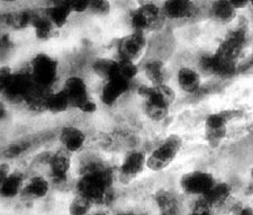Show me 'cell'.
Instances as JSON below:
<instances>
[{
    "label": "cell",
    "instance_id": "obj_40",
    "mask_svg": "<svg viewBox=\"0 0 253 215\" xmlns=\"http://www.w3.org/2000/svg\"><path fill=\"white\" fill-rule=\"evenodd\" d=\"M2 2H7V3H10V2H15L16 0H1Z\"/></svg>",
    "mask_w": 253,
    "mask_h": 215
},
{
    "label": "cell",
    "instance_id": "obj_17",
    "mask_svg": "<svg viewBox=\"0 0 253 215\" xmlns=\"http://www.w3.org/2000/svg\"><path fill=\"white\" fill-rule=\"evenodd\" d=\"M153 201L160 215H182L180 201L178 196L169 189H158L153 194Z\"/></svg>",
    "mask_w": 253,
    "mask_h": 215
},
{
    "label": "cell",
    "instance_id": "obj_35",
    "mask_svg": "<svg viewBox=\"0 0 253 215\" xmlns=\"http://www.w3.org/2000/svg\"><path fill=\"white\" fill-rule=\"evenodd\" d=\"M1 95H0V122H2L7 117V107L3 100L1 99Z\"/></svg>",
    "mask_w": 253,
    "mask_h": 215
},
{
    "label": "cell",
    "instance_id": "obj_14",
    "mask_svg": "<svg viewBox=\"0 0 253 215\" xmlns=\"http://www.w3.org/2000/svg\"><path fill=\"white\" fill-rule=\"evenodd\" d=\"M60 143L65 151L75 155L80 152L84 149L85 142H87V135L84 129H81L75 125H64L61 129L59 134Z\"/></svg>",
    "mask_w": 253,
    "mask_h": 215
},
{
    "label": "cell",
    "instance_id": "obj_28",
    "mask_svg": "<svg viewBox=\"0 0 253 215\" xmlns=\"http://www.w3.org/2000/svg\"><path fill=\"white\" fill-rule=\"evenodd\" d=\"M93 205L91 202L85 200L84 197L76 194L71 198L68 205L69 215H90L93 211Z\"/></svg>",
    "mask_w": 253,
    "mask_h": 215
},
{
    "label": "cell",
    "instance_id": "obj_20",
    "mask_svg": "<svg viewBox=\"0 0 253 215\" xmlns=\"http://www.w3.org/2000/svg\"><path fill=\"white\" fill-rule=\"evenodd\" d=\"M201 66L204 70L216 76L227 77L233 75L236 69V64L224 62L215 54L204 56L201 61Z\"/></svg>",
    "mask_w": 253,
    "mask_h": 215
},
{
    "label": "cell",
    "instance_id": "obj_30",
    "mask_svg": "<svg viewBox=\"0 0 253 215\" xmlns=\"http://www.w3.org/2000/svg\"><path fill=\"white\" fill-rule=\"evenodd\" d=\"M189 215H213V206L205 198H198L194 203Z\"/></svg>",
    "mask_w": 253,
    "mask_h": 215
},
{
    "label": "cell",
    "instance_id": "obj_2",
    "mask_svg": "<svg viewBox=\"0 0 253 215\" xmlns=\"http://www.w3.org/2000/svg\"><path fill=\"white\" fill-rule=\"evenodd\" d=\"M144 99V114L153 122L165 121L169 115L171 105L175 100V92L169 85H151L140 89Z\"/></svg>",
    "mask_w": 253,
    "mask_h": 215
},
{
    "label": "cell",
    "instance_id": "obj_34",
    "mask_svg": "<svg viewBox=\"0 0 253 215\" xmlns=\"http://www.w3.org/2000/svg\"><path fill=\"white\" fill-rule=\"evenodd\" d=\"M236 10H241L250 5V0H228Z\"/></svg>",
    "mask_w": 253,
    "mask_h": 215
},
{
    "label": "cell",
    "instance_id": "obj_36",
    "mask_svg": "<svg viewBox=\"0 0 253 215\" xmlns=\"http://www.w3.org/2000/svg\"><path fill=\"white\" fill-rule=\"evenodd\" d=\"M70 0H51V5H67L69 6Z\"/></svg>",
    "mask_w": 253,
    "mask_h": 215
},
{
    "label": "cell",
    "instance_id": "obj_39",
    "mask_svg": "<svg viewBox=\"0 0 253 215\" xmlns=\"http://www.w3.org/2000/svg\"><path fill=\"white\" fill-rule=\"evenodd\" d=\"M114 215H135L134 213H130V212H120V213H116Z\"/></svg>",
    "mask_w": 253,
    "mask_h": 215
},
{
    "label": "cell",
    "instance_id": "obj_37",
    "mask_svg": "<svg viewBox=\"0 0 253 215\" xmlns=\"http://www.w3.org/2000/svg\"><path fill=\"white\" fill-rule=\"evenodd\" d=\"M90 215H112V214L106 210H97V211H92V213Z\"/></svg>",
    "mask_w": 253,
    "mask_h": 215
},
{
    "label": "cell",
    "instance_id": "obj_16",
    "mask_svg": "<svg viewBox=\"0 0 253 215\" xmlns=\"http://www.w3.org/2000/svg\"><path fill=\"white\" fill-rule=\"evenodd\" d=\"M161 10L165 17L172 20H180L193 17L196 6L193 0H165Z\"/></svg>",
    "mask_w": 253,
    "mask_h": 215
},
{
    "label": "cell",
    "instance_id": "obj_9",
    "mask_svg": "<svg viewBox=\"0 0 253 215\" xmlns=\"http://www.w3.org/2000/svg\"><path fill=\"white\" fill-rule=\"evenodd\" d=\"M35 90L30 72H13L2 96L13 101L28 100Z\"/></svg>",
    "mask_w": 253,
    "mask_h": 215
},
{
    "label": "cell",
    "instance_id": "obj_42",
    "mask_svg": "<svg viewBox=\"0 0 253 215\" xmlns=\"http://www.w3.org/2000/svg\"><path fill=\"white\" fill-rule=\"evenodd\" d=\"M250 5L253 7V0H250Z\"/></svg>",
    "mask_w": 253,
    "mask_h": 215
},
{
    "label": "cell",
    "instance_id": "obj_32",
    "mask_svg": "<svg viewBox=\"0 0 253 215\" xmlns=\"http://www.w3.org/2000/svg\"><path fill=\"white\" fill-rule=\"evenodd\" d=\"M69 7L72 10V13L83 14L89 10L90 7V0H70Z\"/></svg>",
    "mask_w": 253,
    "mask_h": 215
},
{
    "label": "cell",
    "instance_id": "obj_38",
    "mask_svg": "<svg viewBox=\"0 0 253 215\" xmlns=\"http://www.w3.org/2000/svg\"><path fill=\"white\" fill-rule=\"evenodd\" d=\"M240 215H253V210L251 208H244L241 210Z\"/></svg>",
    "mask_w": 253,
    "mask_h": 215
},
{
    "label": "cell",
    "instance_id": "obj_10",
    "mask_svg": "<svg viewBox=\"0 0 253 215\" xmlns=\"http://www.w3.org/2000/svg\"><path fill=\"white\" fill-rule=\"evenodd\" d=\"M162 16L161 7H159L154 2L146 1L138 6L130 15V26L133 31L144 33L145 31L156 25Z\"/></svg>",
    "mask_w": 253,
    "mask_h": 215
},
{
    "label": "cell",
    "instance_id": "obj_25",
    "mask_svg": "<svg viewBox=\"0 0 253 215\" xmlns=\"http://www.w3.org/2000/svg\"><path fill=\"white\" fill-rule=\"evenodd\" d=\"M144 74L151 85L166 84L167 70L165 63L160 60H150L144 64Z\"/></svg>",
    "mask_w": 253,
    "mask_h": 215
},
{
    "label": "cell",
    "instance_id": "obj_24",
    "mask_svg": "<svg viewBox=\"0 0 253 215\" xmlns=\"http://www.w3.org/2000/svg\"><path fill=\"white\" fill-rule=\"evenodd\" d=\"M232 188L227 182L216 181L205 195L202 197L205 198V200L214 208L216 205H221L224 202H226L228 198H230Z\"/></svg>",
    "mask_w": 253,
    "mask_h": 215
},
{
    "label": "cell",
    "instance_id": "obj_29",
    "mask_svg": "<svg viewBox=\"0 0 253 215\" xmlns=\"http://www.w3.org/2000/svg\"><path fill=\"white\" fill-rule=\"evenodd\" d=\"M227 129H205V139L208 145L217 148L226 137Z\"/></svg>",
    "mask_w": 253,
    "mask_h": 215
},
{
    "label": "cell",
    "instance_id": "obj_21",
    "mask_svg": "<svg viewBox=\"0 0 253 215\" xmlns=\"http://www.w3.org/2000/svg\"><path fill=\"white\" fill-rule=\"evenodd\" d=\"M242 115L239 109H224L207 115L205 120V129H227L232 121Z\"/></svg>",
    "mask_w": 253,
    "mask_h": 215
},
{
    "label": "cell",
    "instance_id": "obj_11",
    "mask_svg": "<svg viewBox=\"0 0 253 215\" xmlns=\"http://www.w3.org/2000/svg\"><path fill=\"white\" fill-rule=\"evenodd\" d=\"M71 153L60 150L48 159V178L53 186H63L69 181L72 169Z\"/></svg>",
    "mask_w": 253,
    "mask_h": 215
},
{
    "label": "cell",
    "instance_id": "obj_33",
    "mask_svg": "<svg viewBox=\"0 0 253 215\" xmlns=\"http://www.w3.org/2000/svg\"><path fill=\"white\" fill-rule=\"evenodd\" d=\"M10 172L11 170L9 168V166H8L6 162L0 161V185L2 184L3 180H5L7 176L10 173Z\"/></svg>",
    "mask_w": 253,
    "mask_h": 215
},
{
    "label": "cell",
    "instance_id": "obj_7",
    "mask_svg": "<svg viewBox=\"0 0 253 215\" xmlns=\"http://www.w3.org/2000/svg\"><path fill=\"white\" fill-rule=\"evenodd\" d=\"M216 182L211 172L204 170H191L180 177L179 185L183 193L191 196H204Z\"/></svg>",
    "mask_w": 253,
    "mask_h": 215
},
{
    "label": "cell",
    "instance_id": "obj_18",
    "mask_svg": "<svg viewBox=\"0 0 253 215\" xmlns=\"http://www.w3.org/2000/svg\"><path fill=\"white\" fill-rule=\"evenodd\" d=\"M26 178L20 172H10L9 175L0 185V198L5 201H11L22 195L23 187Z\"/></svg>",
    "mask_w": 253,
    "mask_h": 215
},
{
    "label": "cell",
    "instance_id": "obj_3",
    "mask_svg": "<svg viewBox=\"0 0 253 215\" xmlns=\"http://www.w3.org/2000/svg\"><path fill=\"white\" fill-rule=\"evenodd\" d=\"M182 139L178 134H170L162 140L146 157V168L162 172L172 164L182 148Z\"/></svg>",
    "mask_w": 253,
    "mask_h": 215
},
{
    "label": "cell",
    "instance_id": "obj_5",
    "mask_svg": "<svg viewBox=\"0 0 253 215\" xmlns=\"http://www.w3.org/2000/svg\"><path fill=\"white\" fill-rule=\"evenodd\" d=\"M62 90L67 95L72 108L78 109L84 114H92L97 111L96 101L89 94V87L83 77H69L64 81Z\"/></svg>",
    "mask_w": 253,
    "mask_h": 215
},
{
    "label": "cell",
    "instance_id": "obj_15",
    "mask_svg": "<svg viewBox=\"0 0 253 215\" xmlns=\"http://www.w3.org/2000/svg\"><path fill=\"white\" fill-rule=\"evenodd\" d=\"M130 83L117 77H112L105 80L100 90V100L105 106H113L121 99L130 88Z\"/></svg>",
    "mask_w": 253,
    "mask_h": 215
},
{
    "label": "cell",
    "instance_id": "obj_26",
    "mask_svg": "<svg viewBox=\"0 0 253 215\" xmlns=\"http://www.w3.org/2000/svg\"><path fill=\"white\" fill-rule=\"evenodd\" d=\"M72 10L67 5H51L45 11L46 17L55 28H62L72 15Z\"/></svg>",
    "mask_w": 253,
    "mask_h": 215
},
{
    "label": "cell",
    "instance_id": "obj_4",
    "mask_svg": "<svg viewBox=\"0 0 253 215\" xmlns=\"http://www.w3.org/2000/svg\"><path fill=\"white\" fill-rule=\"evenodd\" d=\"M59 64L53 56L39 53L32 60L30 76L36 89L46 91L53 87L58 79Z\"/></svg>",
    "mask_w": 253,
    "mask_h": 215
},
{
    "label": "cell",
    "instance_id": "obj_22",
    "mask_svg": "<svg viewBox=\"0 0 253 215\" xmlns=\"http://www.w3.org/2000/svg\"><path fill=\"white\" fill-rule=\"evenodd\" d=\"M71 107L70 101H69L65 92L60 89L58 91H53L45 94L43 99V108L46 111L59 114L63 113Z\"/></svg>",
    "mask_w": 253,
    "mask_h": 215
},
{
    "label": "cell",
    "instance_id": "obj_8",
    "mask_svg": "<svg viewBox=\"0 0 253 215\" xmlns=\"http://www.w3.org/2000/svg\"><path fill=\"white\" fill-rule=\"evenodd\" d=\"M146 168V156L142 151L128 152L122 161L117 172V180L122 185H129L144 172Z\"/></svg>",
    "mask_w": 253,
    "mask_h": 215
},
{
    "label": "cell",
    "instance_id": "obj_1",
    "mask_svg": "<svg viewBox=\"0 0 253 215\" xmlns=\"http://www.w3.org/2000/svg\"><path fill=\"white\" fill-rule=\"evenodd\" d=\"M114 177L108 169L99 166L85 169L76 182V194L84 197L93 205L109 202Z\"/></svg>",
    "mask_w": 253,
    "mask_h": 215
},
{
    "label": "cell",
    "instance_id": "obj_13",
    "mask_svg": "<svg viewBox=\"0 0 253 215\" xmlns=\"http://www.w3.org/2000/svg\"><path fill=\"white\" fill-rule=\"evenodd\" d=\"M52 186L50 178L43 175H34L26 179L20 197L27 201L44 200L50 194Z\"/></svg>",
    "mask_w": 253,
    "mask_h": 215
},
{
    "label": "cell",
    "instance_id": "obj_6",
    "mask_svg": "<svg viewBox=\"0 0 253 215\" xmlns=\"http://www.w3.org/2000/svg\"><path fill=\"white\" fill-rule=\"evenodd\" d=\"M247 38L248 34L244 28H236L223 40L214 54L224 62L236 64L247 44Z\"/></svg>",
    "mask_w": 253,
    "mask_h": 215
},
{
    "label": "cell",
    "instance_id": "obj_23",
    "mask_svg": "<svg viewBox=\"0 0 253 215\" xmlns=\"http://www.w3.org/2000/svg\"><path fill=\"white\" fill-rule=\"evenodd\" d=\"M236 11L228 0H214L211 6V18L222 24L231 23L235 18Z\"/></svg>",
    "mask_w": 253,
    "mask_h": 215
},
{
    "label": "cell",
    "instance_id": "obj_27",
    "mask_svg": "<svg viewBox=\"0 0 253 215\" xmlns=\"http://www.w3.org/2000/svg\"><path fill=\"white\" fill-rule=\"evenodd\" d=\"M31 25L35 32V36L41 41L50 40L55 31L54 25L46 17V15L34 16Z\"/></svg>",
    "mask_w": 253,
    "mask_h": 215
},
{
    "label": "cell",
    "instance_id": "obj_31",
    "mask_svg": "<svg viewBox=\"0 0 253 215\" xmlns=\"http://www.w3.org/2000/svg\"><path fill=\"white\" fill-rule=\"evenodd\" d=\"M89 10L96 15H106L111 10V2L109 0H90Z\"/></svg>",
    "mask_w": 253,
    "mask_h": 215
},
{
    "label": "cell",
    "instance_id": "obj_41",
    "mask_svg": "<svg viewBox=\"0 0 253 215\" xmlns=\"http://www.w3.org/2000/svg\"><path fill=\"white\" fill-rule=\"evenodd\" d=\"M251 178H252V180H253V164H252V167H251Z\"/></svg>",
    "mask_w": 253,
    "mask_h": 215
},
{
    "label": "cell",
    "instance_id": "obj_19",
    "mask_svg": "<svg viewBox=\"0 0 253 215\" xmlns=\"http://www.w3.org/2000/svg\"><path fill=\"white\" fill-rule=\"evenodd\" d=\"M177 83L179 88L186 94H195L202 85L199 72L190 67H182L177 72Z\"/></svg>",
    "mask_w": 253,
    "mask_h": 215
},
{
    "label": "cell",
    "instance_id": "obj_12",
    "mask_svg": "<svg viewBox=\"0 0 253 215\" xmlns=\"http://www.w3.org/2000/svg\"><path fill=\"white\" fill-rule=\"evenodd\" d=\"M146 47V38L142 32L133 31L128 35H125L118 42L117 45V59L132 61H136L141 58L143 52Z\"/></svg>",
    "mask_w": 253,
    "mask_h": 215
}]
</instances>
